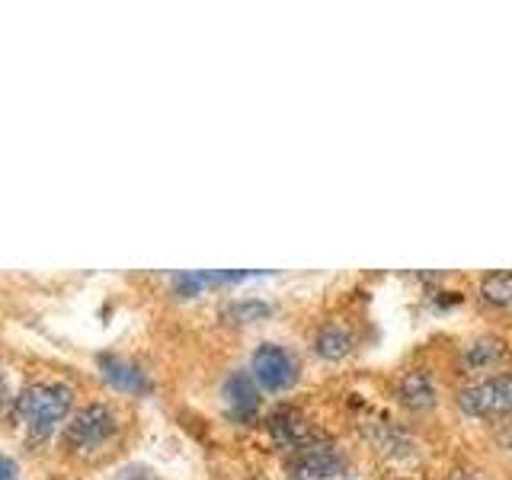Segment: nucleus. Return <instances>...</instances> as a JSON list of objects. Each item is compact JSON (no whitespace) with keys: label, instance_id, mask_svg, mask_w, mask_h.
Instances as JSON below:
<instances>
[{"label":"nucleus","instance_id":"1","mask_svg":"<svg viewBox=\"0 0 512 480\" xmlns=\"http://www.w3.org/2000/svg\"><path fill=\"white\" fill-rule=\"evenodd\" d=\"M71 404H74V391L68 384L39 381L23 388V394L16 397V413H20V420L26 423L29 436L45 439L48 432L55 429V423H61L64 416H68Z\"/></svg>","mask_w":512,"mask_h":480},{"label":"nucleus","instance_id":"2","mask_svg":"<svg viewBox=\"0 0 512 480\" xmlns=\"http://www.w3.org/2000/svg\"><path fill=\"white\" fill-rule=\"evenodd\" d=\"M298 372H301L298 359L285 346H276V343L256 346L250 359V375L256 381V388H263V391H288L298 381Z\"/></svg>","mask_w":512,"mask_h":480},{"label":"nucleus","instance_id":"3","mask_svg":"<svg viewBox=\"0 0 512 480\" xmlns=\"http://www.w3.org/2000/svg\"><path fill=\"white\" fill-rule=\"evenodd\" d=\"M458 407L468 416H506L512 413V375H493L461 388Z\"/></svg>","mask_w":512,"mask_h":480},{"label":"nucleus","instance_id":"4","mask_svg":"<svg viewBox=\"0 0 512 480\" xmlns=\"http://www.w3.org/2000/svg\"><path fill=\"white\" fill-rule=\"evenodd\" d=\"M112 432H116V413H112L106 404H90L68 423L64 442L77 448V452H87V448L103 445Z\"/></svg>","mask_w":512,"mask_h":480},{"label":"nucleus","instance_id":"5","mask_svg":"<svg viewBox=\"0 0 512 480\" xmlns=\"http://www.w3.org/2000/svg\"><path fill=\"white\" fill-rule=\"evenodd\" d=\"M343 458L333 445L324 442H308L288 458V474L292 480H327L333 474H340Z\"/></svg>","mask_w":512,"mask_h":480},{"label":"nucleus","instance_id":"6","mask_svg":"<svg viewBox=\"0 0 512 480\" xmlns=\"http://www.w3.org/2000/svg\"><path fill=\"white\" fill-rule=\"evenodd\" d=\"M224 404H228L231 420L250 423L256 410H260V388H256L253 375L247 372H231L224 378Z\"/></svg>","mask_w":512,"mask_h":480},{"label":"nucleus","instance_id":"7","mask_svg":"<svg viewBox=\"0 0 512 480\" xmlns=\"http://www.w3.org/2000/svg\"><path fill=\"white\" fill-rule=\"evenodd\" d=\"M269 432L282 448H292V452H298L301 445L311 442V426L304 423V416L295 407H279L276 413H272Z\"/></svg>","mask_w":512,"mask_h":480},{"label":"nucleus","instance_id":"8","mask_svg":"<svg viewBox=\"0 0 512 480\" xmlns=\"http://www.w3.org/2000/svg\"><path fill=\"white\" fill-rule=\"evenodd\" d=\"M100 372L103 378L112 384V388L128 391V394H144L151 388L148 375L132 359H122V356H100Z\"/></svg>","mask_w":512,"mask_h":480},{"label":"nucleus","instance_id":"9","mask_svg":"<svg viewBox=\"0 0 512 480\" xmlns=\"http://www.w3.org/2000/svg\"><path fill=\"white\" fill-rule=\"evenodd\" d=\"M397 397H400V404H404L407 410L423 413V410L436 407V384H432L429 372H423V368H413V372H407L404 378H400Z\"/></svg>","mask_w":512,"mask_h":480},{"label":"nucleus","instance_id":"10","mask_svg":"<svg viewBox=\"0 0 512 480\" xmlns=\"http://www.w3.org/2000/svg\"><path fill=\"white\" fill-rule=\"evenodd\" d=\"M506 359V343L496 340V336H480V340L468 343L461 352V365L468 372H484V368H493Z\"/></svg>","mask_w":512,"mask_h":480},{"label":"nucleus","instance_id":"11","mask_svg":"<svg viewBox=\"0 0 512 480\" xmlns=\"http://www.w3.org/2000/svg\"><path fill=\"white\" fill-rule=\"evenodd\" d=\"M314 349H317V356H324L330 362L336 359H343L349 356V349H352V333L340 324H327V327H320L317 336H314Z\"/></svg>","mask_w":512,"mask_h":480},{"label":"nucleus","instance_id":"12","mask_svg":"<svg viewBox=\"0 0 512 480\" xmlns=\"http://www.w3.org/2000/svg\"><path fill=\"white\" fill-rule=\"evenodd\" d=\"M480 295H484V301L496 304V308L512 311V272H487L484 282H480Z\"/></svg>","mask_w":512,"mask_h":480},{"label":"nucleus","instance_id":"13","mask_svg":"<svg viewBox=\"0 0 512 480\" xmlns=\"http://www.w3.org/2000/svg\"><path fill=\"white\" fill-rule=\"evenodd\" d=\"M272 314V304L266 301H234L224 308V317L234 320V324H250V320H263Z\"/></svg>","mask_w":512,"mask_h":480},{"label":"nucleus","instance_id":"14","mask_svg":"<svg viewBox=\"0 0 512 480\" xmlns=\"http://www.w3.org/2000/svg\"><path fill=\"white\" fill-rule=\"evenodd\" d=\"M0 480H16V461L0 455Z\"/></svg>","mask_w":512,"mask_h":480},{"label":"nucleus","instance_id":"15","mask_svg":"<svg viewBox=\"0 0 512 480\" xmlns=\"http://www.w3.org/2000/svg\"><path fill=\"white\" fill-rule=\"evenodd\" d=\"M122 480H154L148 471H144V468H132V471H125L122 474Z\"/></svg>","mask_w":512,"mask_h":480},{"label":"nucleus","instance_id":"16","mask_svg":"<svg viewBox=\"0 0 512 480\" xmlns=\"http://www.w3.org/2000/svg\"><path fill=\"white\" fill-rule=\"evenodd\" d=\"M0 404H7V378L0 372Z\"/></svg>","mask_w":512,"mask_h":480}]
</instances>
